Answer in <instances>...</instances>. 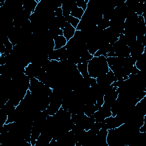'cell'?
Here are the masks:
<instances>
[{"instance_id": "1", "label": "cell", "mask_w": 146, "mask_h": 146, "mask_svg": "<svg viewBox=\"0 0 146 146\" xmlns=\"http://www.w3.org/2000/svg\"><path fill=\"white\" fill-rule=\"evenodd\" d=\"M110 68L107 62V57L103 55L94 56L88 62V72L90 77L96 78L107 74Z\"/></svg>"}, {"instance_id": "2", "label": "cell", "mask_w": 146, "mask_h": 146, "mask_svg": "<svg viewBox=\"0 0 146 146\" xmlns=\"http://www.w3.org/2000/svg\"><path fill=\"white\" fill-rule=\"evenodd\" d=\"M75 31L76 29L68 22H66L64 29H63V36L65 37L67 42L74 36Z\"/></svg>"}, {"instance_id": "3", "label": "cell", "mask_w": 146, "mask_h": 146, "mask_svg": "<svg viewBox=\"0 0 146 146\" xmlns=\"http://www.w3.org/2000/svg\"><path fill=\"white\" fill-rule=\"evenodd\" d=\"M54 50L60 49L64 47L67 44V40L63 35H56L54 38Z\"/></svg>"}, {"instance_id": "4", "label": "cell", "mask_w": 146, "mask_h": 146, "mask_svg": "<svg viewBox=\"0 0 146 146\" xmlns=\"http://www.w3.org/2000/svg\"><path fill=\"white\" fill-rule=\"evenodd\" d=\"M76 67L83 78L89 76L88 72V62L79 63L76 64Z\"/></svg>"}, {"instance_id": "5", "label": "cell", "mask_w": 146, "mask_h": 146, "mask_svg": "<svg viewBox=\"0 0 146 146\" xmlns=\"http://www.w3.org/2000/svg\"><path fill=\"white\" fill-rule=\"evenodd\" d=\"M84 13V11L82 8H80V7H78L77 5H76L71 10L70 15L71 16L75 17V18L79 19V20H80L82 19Z\"/></svg>"}, {"instance_id": "6", "label": "cell", "mask_w": 146, "mask_h": 146, "mask_svg": "<svg viewBox=\"0 0 146 146\" xmlns=\"http://www.w3.org/2000/svg\"><path fill=\"white\" fill-rule=\"evenodd\" d=\"M65 18H66L67 22L70 23L74 28L76 29V27H77L78 25H79L80 20H79V19L76 18L75 17H74L71 16V15H69L68 16H67V17H66Z\"/></svg>"}, {"instance_id": "7", "label": "cell", "mask_w": 146, "mask_h": 146, "mask_svg": "<svg viewBox=\"0 0 146 146\" xmlns=\"http://www.w3.org/2000/svg\"><path fill=\"white\" fill-rule=\"evenodd\" d=\"M89 0H78L76 1V4L78 7L82 8L84 11L87 8V4Z\"/></svg>"}, {"instance_id": "8", "label": "cell", "mask_w": 146, "mask_h": 146, "mask_svg": "<svg viewBox=\"0 0 146 146\" xmlns=\"http://www.w3.org/2000/svg\"><path fill=\"white\" fill-rule=\"evenodd\" d=\"M54 14L55 17H59L63 15V10L62 7H59L56 8L54 11Z\"/></svg>"}]
</instances>
